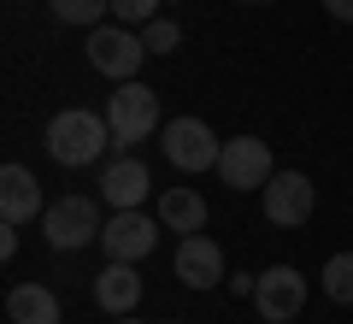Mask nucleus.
I'll return each instance as SVG.
<instances>
[{
  "label": "nucleus",
  "instance_id": "obj_22",
  "mask_svg": "<svg viewBox=\"0 0 353 324\" xmlns=\"http://www.w3.org/2000/svg\"><path fill=\"white\" fill-rule=\"evenodd\" d=\"M0 254H6V260L18 254V225H6V230H0Z\"/></svg>",
  "mask_w": 353,
  "mask_h": 324
},
{
  "label": "nucleus",
  "instance_id": "obj_13",
  "mask_svg": "<svg viewBox=\"0 0 353 324\" xmlns=\"http://www.w3.org/2000/svg\"><path fill=\"white\" fill-rule=\"evenodd\" d=\"M6 318L12 324H59V295L48 283H12L6 289Z\"/></svg>",
  "mask_w": 353,
  "mask_h": 324
},
{
  "label": "nucleus",
  "instance_id": "obj_5",
  "mask_svg": "<svg viewBox=\"0 0 353 324\" xmlns=\"http://www.w3.org/2000/svg\"><path fill=\"white\" fill-rule=\"evenodd\" d=\"M159 148H165V160H171L176 171H218L224 142L212 136L206 118H171V124L159 130Z\"/></svg>",
  "mask_w": 353,
  "mask_h": 324
},
{
  "label": "nucleus",
  "instance_id": "obj_2",
  "mask_svg": "<svg viewBox=\"0 0 353 324\" xmlns=\"http://www.w3.org/2000/svg\"><path fill=\"white\" fill-rule=\"evenodd\" d=\"M106 124H112V148L130 153L153 130H165L159 124V95L148 83H118V95H106Z\"/></svg>",
  "mask_w": 353,
  "mask_h": 324
},
{
  "label": "nucleus",
  "instance_id": "obj_4",
  "mask_svg": "<svg viewBox=\"0 0 353 324\" xmlns=\"http://www.w3.org/2000/svg\"><path fill=\"white\" fill-rule=\"evenodd\" d=\"M101 207L88 195H59V200H48V212H41V236L53 242L59 254H71V248H88V242H101Z\"/></svg>",
  "mask_w": 353,
  "mask_h": 324
},
{
  "label": "nucleus",
  "instance_id": "obj_7",
  "mask_svg": "<svg viewBox=\"0 0 353 324\" xmlns=\"http://www.w3.org/2000/svg\"><path fill=\"white\" fill-rule=\"evenodd\" d=\"M259 195H265V218H271L277 230H301L306 218H312L318 189H312V177H306V171H277Z\"/></svg>",
  "mask_w": 353,
  "mask_h": 324
},
{
  "label": "nucleus",
  "instance_id": "obj_19",
  "mask_svg": "<svg viewBox=\"0 0 353 324\" xmlns=\"http://www.w3.org/2000/svg\"><path fill=\"white\" fill-rule=\"evenodd\" d=\"M159 6H165V0H112V24L141 30V24H153V18H159Z\"/></svg>",
  "mask_w": 353,
  "mask_h": 324
},
{
  "label": "nucleus",
  "instance_id": "obj_9",
  "mask_svg": "<svg viewBox=\"0 0 353 324\" xmlns=\"http://www.w3.org/2000/svg\"><path fill=\"white\" fill-rule=\"evenodd\" d=\"M218 177H224V189H265L271 183V148H265L259 136H230L224 153H218Z\"/></svg>",
  "mask_w": 353,
  "mask_h": 324
},
{
  "label": "nucleus",
  "instance_id": "obj_16",
  "mask_svg": "<svg viewBox=\"0 0 353 324\" xmlns=\"http://www.w3.org/2000/svg\"><path fill=\"white\" fill-rule=\"evenodd\" d=\"M48 12L59 18V24L94 30V24H106V12H112V0H48Z\"/></svg>",
  "mask_w": 353,
  "mask_h": 324
},
{
  "label": "nucleus",
  "instance_id": "obj_8",
  "mask_svg": "<svg viewBox=\"0 0 353 324\" xmlns=\"http://www.w3.org/2000/svg\"><path fill=\"white\" fill-rule=\"evenodd\" d=\"M253 307H259L265 324H289V318H301V307H306V277L294 271V265H271V271H259Z\"/></svg>",
  "mask_w": 353,
  "mask_h": 324
},
{
  "label": "nucleus",
  "instance_id": "obj_23",
  "mask_svg": "<svg viewBox=\"0 0 353 324\" xmlns=\"http://www.w3.org/2000/svg\"><path fill=\"white\" fill-rule=\"evenodd\" d=\"M112 324H141V318H136V312H124V318H112Z\"/></svg>",
  "mask_w": 353,
  "mask_h": 324
},
{
  "label": "nucleus",
  "instance_id": "obj_20",
  "mask_svg": "<svg viewBox=\"0 0 353 324\" xmlns=\"http://www.w3.org/2000/svg\"><path fill=\"white\" fill-rule=\"evenodd\" d=\"M230 295H253V289H259V277H253V271H230Z\"/></svg>",
  "mask_w": 353,
  "mask_h": 324
},
{
  "label": "nucleus",
  "instance_id": "obj_24",
  "mask_svg": "<svg viewBox=\"0 0 353 324\" xmlns=\"http://www.w3.org/2000/svg\"><path fill=\"white\" fill-rule=\"evenodd\" d=\"M241 6H271V0H241Z\"/></svg>",
  "mask_w": 353,
  "mask_h": 324
},
{
  "label": "nucleus",
  "instance_id": "obj_15",
  "mask_svg": "<svg viewBox=\"0 0 353 324\" xmlns=\"http://www.w3.org/2000/svg\"><path fill=\"white\" fill-rule=\"evenodd\" d=\"M159 225L176 230V236H194L206 225V200L194 189H159Z\"/></svg>",
  "mask_w": 353,
  "mask_h": 324
},
{
  "label": "nucleus",
  "instance_id": "obj_10",
  "mask_svg": "<svg viewBox=\"0 0 353 324\" xmlns=\"http://www.w3.org/2000/svg\"><path fill=\"white\" fill-rule=\"evenodd\" d=\"M171 271H176V283H189V289H218L224 283V248L194 230V236L176 242V265Z\"/></svg>",
  "mask_w": 353,
  "mask_h": 324
},
{
  "label": "nucleus",
  "instance_id": "obj_17",
  "mask_svg": "<svg viewBox=\"0 0 353 324\" xmlns=\"http://www.w3.org/2000/svg\"><path fill=\"white\" fill-rule=\"evenodd\" d=\"M324 295L336 301V307H353V254H330V265H324Z\"/></svg>",
  "mask_w": 353,
  "mask_h": 324
},
{
  "label": "nucleus",
  "instance_id": "obj_18",
  "mask_svg": "<svg viewBox=\"0 0 353 324\" xmlns=\"http://www.w3.org/2000/svg\"><path fill=\"white\" fill-rule=\"evenodd\" d=\"M141 41H148V53H176L183 30H176V18H153V24H141Z\"/></svg>",
  "mask_w": 353,
  "mask_h": 324
},
{
  "label": "nucleus",
  "instance_id": "obj_6",
  "mask_svg": "<svg viewBox=\"0 0 353 324\" xmlns=\"http://www.w3.org/2000/svg\"><path fill=\"white\" fill-rule=\"evenodd\" d=\"M153 248H159V218H148L141 207H124V212L106 218V230H101V254H106V260L141 265Z\"/></svg>",
  "mask_w": 353,
  "mask_h": 324
},
{
  "label": "nucleus",
  "instance_id": "obj_1",
  "mask_svg": "<svg viewBox=\"0 0 353 324\" xmlns=\"http://www.w3.org/2000/svg\"><path fill=\"white\" fill-rule=\"evenodd\" d=\"M106 148H112V124H106V113L65 106V113L48 118V153H53V165H65V171L94 165Z\"/></svg>",
  "mask_w": 353,
  "mask_h": 324
},
{
  "label": "nucleus",
  "instance_id": "obj_14",
  "mask_svg": "<svg viewBox=\"0 0 353 324\" xmlns=\"http://www.w3.org/2000/svg\"><path fill=\"white\" fill-rule=\"evenodd\" d=\"M94 301H101L112 318H124V312H136V301H141V277H136V265H118V260H106V271L94 277Z\"/></svg>",
  "mask_w": 353,
  "mask_h": 324
},
{
  "label": "nucleus",
  "instance_id": "obj_11",
  "mask_svg": "<svg viewBox=\"0 0 353 324\" xmlns=\"http://www.w3.org/2000/svg\"><path fill=\"white\" fill-rule=\"evenodd\" d=\"M148 195H153V177H148V165H141L136 153H118V160L101 171V200H106L112 212H124V207H141Z\"/></svg>",
  "mask_w": 353,
  "mask_h": 324
},
{
  "label": "nucleus",
  "instance_id": "obj_21",
  "mask_svg": "<svg viewBox=\"0 0 353 324\" xmlns=\"http://www.w3.org/2000/svg\"><path fill=\"white\" fill-rule=\"evenodd\" d=\"M324 12L336 18V24H353V0H324Z\"/></svg>",
  "mask_w": 353,
  "mask_h": 324
},
{
  "label": "nucleus",
  "instance_id": "obj_3",
  "mask_svg": "<svg viewBox=\"0 0 353 324\" xmlns=\"http://www.w3.org/2000/svg\"><path fill=\"white\" fill-rule=\"evenodd\" d=\"M141 59H148L141 30H130V24H94V30H88V65H94L101 77H112V83H136Z\"/></svg>",
  "mask_w": 353,
  "mask_h": 324
},
{
  "label": "nucleus",
  "instance_id": "obj_12",
  "mask_svg": "<svg viewBox=\"0 0 353 324\" xmlns=\"http://www.w3.org/2000/svg\"><path fill=\"white\" fill-rule=\"evenodd\" d=\"M41 212H48V200H41L36 171L6 165V171H0V218H6V225H30V218H41Z\"/></svg>",
  "mask_w": 353,
  "mask_h": 324
}]
</instances>
